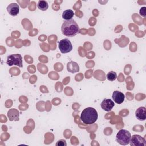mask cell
Segmentation results:
<instances>
[{"label":"cell","mask_w":146,"mask_h":146,"mask_svg":"<svg viewBox=\"0 0 146 146\" xmlns=\"http://www.w3.org/2000/svg\"><path fill=\"white\" fill-rule=\"evenodd\" d=\"M80 29L78 23L74 20L65 21L61 27L62 33L68 37H72L79 33Z\"/></svg>","instance_id":"cell-1"},{"label":"cell","mask_w":146,"mask_h":146,"mask_svg":"<svg viewBox=\"0 0 146 146\" xmlns=\"http://www.w3.org/2000/svg\"><path fill=\"white\" fill-rule=\"evenodd\" d=\"M98 112L92 107L84 108L80 115V120L86 124L90 125L94 124L98 119Z\"/></svg>","instance_id":"cell-2"},{"label":"cell","mask_w":146,"mask_h":146,"mask_svg":"<svg viewBox=\"0 0 146 146\" xmlns=\"http://www.w3.org/2000/svg\"><path fill=\"white\" fill-rule=\"evenodd\" d=\"M131 138V133L126 129H120L116 136V141L122 145H126L129 144Z\"/></svg>","instance_id":"cell-3"},{"label":"cell","mask_w":146,"mask_h":146,"mask_svg":"<svg viewBox=\"0 0 146 146\" xmlns=\"http://www.w3.org/2000/svg\"><path fill=\"white\" fill-rule=\"evenodd\" d=\"M6 63L9 66L16 65L19 67H22V57L19 54L10 55L7 58Z\"/></svg>","instance_id":"cell-4"},{"label":"cell","mask_w":146,"mask_h":146,"mask_svg":"<svg viewBox=\"0 0 146 146\" xmlns=\"http://www.w3.org/2000/svg\"><path fill=\"white\" fill-rule=\"evenodd\" d=\"M59 49L62 54L68 53L72 50L71 42L68 39H63L59 42Z\"/></svg>","instance_id":"cell-5"},{"label":"cell","mask_w":146,"mask_h":146,"mask_svg":"<svg viewBox=\"0 0 146 146\" xmlns=\"http://www.w3.org/2000/svg\"><path fill=\"white\" fill-rule=\"evenodd\" d=\"M129 144L131 146H144L146 143L144 137L139 135H133L131 136Z\"/></svg>","instance_id":"cell-6"},{"label":"cell","mask_w":146,"mask_h":146,"mask_svg":"<svg viewBox=\"0 0 146 146\" xmlns=\"http://www.w3.org/2000/svg\"><path fill=\"white\" fill-rule=\"evenodd\" d=\"M100 106L103 110L109 112L115 106V103L114 102L110 99H105L102 101Z\"/></svg>","instance_id":"cell-7"},{"label":"cell","mask_w":146,"mask_h":146,"mask_svg":"<svg viewBox=\"0 0 146 146\" xmlns=\"http://www.w3.org/2000/svg\"><path fill=\"white\" fill-rule=\"evenodd\" d=\"M7 11L11 16H16L19 14V6L16 3H11L7 7Z\"/></svg>","instance_id":"cell-8"},{"label":"cell","mask_w":146,"mask_h":146,"mask_svg":"<svg viewBox=\"0 0 146 146\" xmlns=\"http://www.w3.org/2000/svg\"><path fill=\"white\" fill-rule=\"evenodd\" d=\"M112 97L114 102L119 104H121L124 101L125 99L124 94L119 91H113V92L112 93Z\"/></svg>","instance_id":"cell-9"},{"label":"cell","mask_w":146,"mask_h":146,"mask_svg":"<svg viewBox=\"0 0 146 146\" xmlns=\"http://www.w3.org/2000/svg\"><path fill=\"white\" fill-rule=\"evenodd\" d=\"M136 117L140 121H144L146 119V108L144 107H140L135 112Z\"/></svg>","instance_id":"cell-10"},{"label":"cell","mask_w":146,"mask_h":146,"mask_svg":"<svg viewBox=\"0 0 146 146\" xmlns=\"http://www.w3.org/2000/svg\"><path fill=\"white\" fill-rule=\"evenodd\" d=\"M7 116L10 121L19 120V112L15 108L10 109L7 112Z\"/></svg>","instance_id":"cell-11"},{"label":"cell","mask_w":146,"mask_h":146,"mask_svg":"<svg viewBox=\"0 0 146 146\" xmlns=\"http://www.w3.org/2000/svg\"><path fill=\"white\" fill-rule=\"evenodd\" d=\"M67 70L71 73H75L79 72V67L77 63L71 61L67 64Z\"/></svg>","instance_id":"cell-12"},{"label":"cell","mask_w":146,"mask_h":146,"mask_svg":"<svg viewBox=\"0 0 146 146\" xmlns=\"http://www.w3.org/2000/svg\"><path fill=\"white\" fill-rule=\"evenodd\" d=\"M74 15V13L72 10H64L62 14V18L65 19L66 21H68V20H70L72 19V17Z\"/></svg>","instance_id":"cell-13"},{"label":"cell","mask_w":146,"mask_h":146,"mask_svg":"<svg viewBox=\"0 0 146 146\" xmlns=\"http://www.w3.org/2000/svg\"><path fill=\"white\" fill-rule=\"evenodd\" d=\"M38 8L42 11H46L48 8V2L46 1H39L37 5Z\"/></svg>","instance_id":"cell-14"},{"label":"cell","mask_w":146,"mask_h":146,"mask_svg":"<svg viewBox=\"0 0 146 146\" xmlns=\"http://www.w3.org/2000/svg\"><path fill=\"white\" fill-rule=\"evenodd\" d=\"M107 79L110 80V81H114L117 78V75L116 73L114 71H110L109 72L107 73V75H106Z\"/></svg>","instance_id":"cell-15"},{"label":"cell","mask_w":146,"mask_h":146,"mask_svg":"<svg viewBox=\"0 0 146 146\" xmlns=\"http://www.w3.org/2000/svg\"><path fill=\"white\" fill-rule=\"evenodd\" d=\"M67 144L65 140H63L61 139L59 141H58V142L56 143V146H66Z\"/></svg>","instance_id":"cell-16"},{"label":"cell","mask_w":146,"mask_h":146,"mask_svg":"<svg viewBox=\"0 0 146 146\" xmlns=\"http://www.w3.org/2000/svg\"><path fill=\"white\" fill-rule=\"evenodd\" d=\"M140 14L144 17H145V7H143L140 9Z\"/></svg>","instance_id":"cell-17"}]
</instances>
